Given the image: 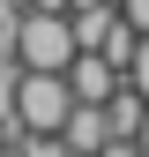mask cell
<instances>
[{"mask_svg":"<svg viewBox=\"0 0 149 157\" xmlns=\"http://www.w3.org/2000/svg\"><path fill=\"white\" fill-rule=\"evenodd\" d=\"M8 52H15L23 67H52V75H60V67L74 60V23H67L60 8H23V15L8 23Z\"/></svg>","mask_w":149,"mask_h":157,"instance_id":"obj_1","label":"cell"},{"mask_svg":"<svg viewBox=\"0 0 149 157\" xmlns=\"http://www.w3.org/2000/svg\"><path fill=\"white\" fill-rule=\"evenodd\" d=\"M67 105H74L67 75H52V67H23V82H15V127H37V135H60Z\"/></svg>","mask_w":149,"mask_h":157,"instance_id":"obj_2","label":"cell"},{"mask_svg":"<svg viewBox=\"0 0 149 157\" xmlns=\"http://www.w3.org/2000/svg\"><path fill=\"white\" fill-rule=\"evenodd\" d=\"M60 75H67V90L82 97V105H104V97L119 90V67H112L104 52H74V60H67Z\"/></svg>","mask_w":149,"mask_h":157,"instance_id":"obj_3","label":"cell"},{"mask_svg":"<svg viewBox=\"0 0 149 157\" xmlns=\"http://www.w3.org/2000/svg\"><path fill=\"white\" fill-rule=\"evenodd\" d=\"M60 135H67V150H74V157H97V150L112 142L104 105H82V97H74V105H67V120H60Z\"/></svg>","mask_w":149,"mask_h":157,"instance_id":"obj_4","label":"cell"},{"mask_svg":"<svg viewBox=\"0 0 149 157\" xmlns=\"http://www.w3.org/2000/svg\"><path fill=\"white\" fill-rule=\"evenodd\" d=\"M142 112H149V97L127 82V75H119V90L104 97V127H112V135H134V127H142Z\"/></svg>","mask_w":149,"mask_h":157,"instance_id":"obj_5","label":"cell"},{"mask_svg":"<svg viewBox=\"0 0 149 157\" xmlns=\"http://www.w3.org/2000/svg\"><path fill=\"white\" fill-rule=\"evenodd\" d=\"M127 82H134V90H142V97H149V30H142V37H134V60H127Z\"/></svg>","mask_w":149,"mask_h":157,"instance_id":"obj_6","label":"cell"},{"mask_svg":"<svg viewBox=\"0 0 149 157\" xmlns=\"http://www.w3.org/2000/svg\"><path fill=\"white\" fill-rule=\"evenodd\" d=\"M97 157H142V142H134V135H112V142H104Z\"/></svg>","mask_w":149,"mask_h":157,"instance_id":"obj_7","label":"cell"},{"mask_svg":"<svg viewBox=\"0 0 149 157\" xmlns=\"http://www.w3.org/2000/svg\"><path fill=\"white\" fill-rule=\"evenodd\" d=\"M119 15H127L134 30H149V0H119Z\"/></svg>","mask_w":149,"mask_h":157,"instance_id":"obj_8","label":"cell"},{"mask_svg":"<svg viewBox=\"0 0 149 157\" xmlns=\"http://www.w3.org/2000/svg\"><path fill=\"white\" fill-rule=\"evenodd\" d=\"M134 142H142V157H149V112H142V127H134Z\"/></svg>","mask_w":149,"mask_h":157,"instance_id":"obj_9","label":"cell"},{"mask_svg":"<svg viewBox=\"0 0 149 157\" xmlns=\"http://www.w3.org/2000/svg\"><path fill=\"white\" fill-rule=\"evenodd\" d=\"M30 8H60V15H67V0H30Z\"/></svg>","mask_w":149,"mask_h":157,"instance_id":"obj_10","label":"cell"},{"mask_svg":"<svg viewBox=\"0 0 149 157\" xmlns=\"http://www.w3.org/2000/svg\"><path fill=\"white\" fill-rule=\"evenodd\" d=\"M0 45H8V23H0Z\"/></svg>","mask_w":149,"mask_h":157,"instance_id":"obj_11","label":"cell"}]
</instances>
